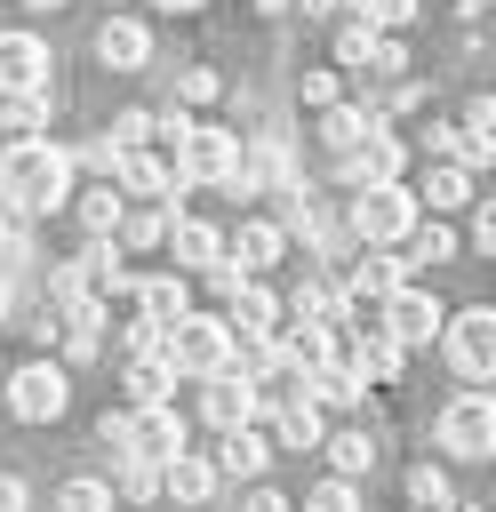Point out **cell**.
Listing matches in <instances>:
<instances>
[{"label": "cell", "mask_w": 496, "mask_h": 512, "mask_svg": "<svg viewBox=\"0 0 496 512\" xmlns=\"http://www.w3.org/2000/svg\"><path fill=\"white\" fill-rule=\"evenodd\" d=\"M488 176H496V168H488Z\"/></svg>", "instance_id": "cell-58"}, {"label": "cell", "mask_w": 496, "mask_h": 512, "mask_svg": "<svg viewBox=\"0 0 496 512\" xmlns=\"http://www.w3.org/2000/svg\"><path fill=\"white\" fill-rule=\"evenodd\" d=\"M304 392H312L320 408H360V400H368V376L352 368V352H328V360L304 376Z\"/></svg>", "instance_id": "cell-18"}, {"label": "cell", "mask_w": 496, "mask_h": 512, "mask_svg": "<svg viewBox=\"0 0 496 512\" xmlns=\"http://www.w3.org/2000/svg\"><path fill=\"white\" fill-rule=\"evenodd\" d=\"M456 8H496V0H456Z\"/></svg>", "instance_id": "cell-55"}, {"label": "cell", "mask_w": 496, "mask_h": 512, "mask_svg": "<svg viewBox=\"0 0 496 512\" xmlns=\"http://www.w3.org/2000/svg\"><path fill=\"white\" fill-rule=\"evenodd\" d=\"M8 312H16V272L0 264V320H8Z\"/></svg>", "instance_id": "cell-50"}, {"label": "cell", "mask_w": 496, "mask_h": 512, "mask_svg": "<svg viewBox=\"0 0 496 512\" xmlns=\"http://www.w3.org/2000/svg\"><path fill=\"white\" fill-rule=\"evenodd\" d=\"M96 64H104V72H144V64H152V32H144L136 16H104V24H96Z\"/></svg>", "instance_id": "cell-14"}, {"label": "cell", "mask_w": 496, "mask_h": 512, "mask_svg": "<svg viewBox=\"0 0 496 512\" xmlns=\"http://www.w3.org/2000/svg\"><path fill=\"white\" fill-rule=\"evenodd\" d=\"M72 152L32 136V144H0V208L8 216H56L72 200Z\"/></svg>", "instance_id": "cell-1"}, {"label": "cell", "mask_w": 496, "mask_h": 512, "mask_svg": "<svg viewBox=\"0 0 496 512\" xmlns=\"http://www.w3.org/2000/svg\"><path fill=\"white\" fill-rule=\"evenodd\" d=\"M416 224H424V200H416L408 184H368V192H352V208H344V232H352L360 248H400Z\"/></svg>", "instance_id": "cell-3"}, {"label": "cell", "mask_w": 496, "mask_h": 512, "mask_svg": "<svg viewBox=\"0 0 496 512\" xmlns=\"http://www.w3.org/2000/svg\"><path fill=\"white\" fill-rule=\"evenodd\" d=\"M288 8H296V0H256V16H288Z\"/></svg>", "instance_id": "cell-51"}, {"label": "cell", "mask_w": 496, "mask_h": 512, "mask_svg": "<svg viewBox=\"0 0 496 512\" xmlns=\"http://www.w3.org/2000/svg\"><path fill=\"white\" fill-rule=\"evenodd\" d=\"M56 512H112V480H88V472L64 480L56 488Z\"/></svg>", "instance_id": "cell-37"}, {"label": "cell", "mask_w": 496, "mask_h": 512, "mask_svg": "<svg viewBox=\"0 0 496 512\" xmlns=\"http://www.w3.org/2000/svg\"><path fill=\"white\" fill-rule=\"evenodd\" d=\"M328 352H336V344H328V328H312V320H296V328L280 336V360H288L296 376H312V368H320Z\"/></svg>", "instance_id": "cell-33"}, {"label": "cell", "mask_w": 496, "mask_h": 512, "mask_svg": "<svg viewBox=\"0 0 496 512\" xmlns=\"http://www.w3.org/2000/svg\"><path fill=\"white\" fill-rule=\"evenodd\" d=\"M320 448H328V464H336L344 480H360V472H376V440H368V424H352V432H328Z\"/></svg>", "instance_id": "cell-31"}, {"label": "cell", "mask_w": 496, "mask_h": 512, "mask_svg": "<svg viewBox=\"0 0 496 512\" xmlns=\"http://www.w3.org/2000/svg\"><path fill=\"white\" fill-rule=\"evenodd\" d=\"M0 96H48V40L0 32Z\"/></svg>", "instance_id": "cell-9"}, {"label": "cell", "mask_w": 496, "mask_h": 512, "mask_svg": "<svg viewBox=\"0 0 496 512\" xmlns=\"http://www.w3.org/2000/svg\"><path fill=\"white\" fill-rule=\"evenodd\" d=\"M368 48H376V24H344L336 32V64H368Z\"/></svg>", "instance_id": "cell-42"}, {"label": "cell", "mask_w": 496, "mask_h": 512, "mask_svg": "<svg viewBox=\"0 0 496 512\" xmlns=\"http://www.w3.org/2000/svg\"><path fill=\"white\" fill-rule=\"evenodd\" d=\"M64 408H72V376H64L56 360H32V368L8 376V416H16V424H56Z\"/></svg>", "instance_id": "cell-7"}, {"label": "cell", "mask_w": 496, "mask_h": 512, "mask_svg": "<svg viewBox=\"0 0 496 512\" xmlns=\"http://www.w3.org/2000/svg\"><path fill=\"white\" fill-rule=\"evenodd\" d=\"M424 208H464L472 200V168H456V160H440L432 176H424V192H416Z\"/></svg>", "instance_id": "cell-34"}, {"label": "cell", "mask_w": 496, "mask_h": 512, "mask_svg": "<svg viewBox=\"0 0 496 512\" xmlns=\"http://www.w3.org/2000/svg\"><path fill=\"white\" fill-rule=\"evenodd\" d=\"M24 504H32V488H24L16 472H0V512H24Z\"/></svg>", "instance_id": "cell-48"}, {"label": "cell", "mask_w": 496, "mask_h": 512, "mask_svg": "<svg viewBox=\"0 0 496 512\" xmlns=\"http://www.w3.org/2000/svg\"><path fill=\"white\" fill-rule=\"evenodd\" d=\"M280 248H288V224H272V216H248V224L232 232V248H224V256H232V264L256 280V272H272V264H280Z\"/></svg>", "instance_id": "cell-17"}, {"label": "cell", "mask_w": 496, "mask_h": 512, "mask_svg": "<svg viewBox=\"0 0 496 512\" xmlns=\"http://www.w3.org/2000/svg\"><path fill=\"white\" fill-rule=\"evenodd\" d=\"M256 408H264V392H256L240 368H224V376H208V384H200V416H208L216 432H240V424H256Z\"/></svg>", "instance_id": "cell-10"}, {"label": "cell", "mask_w": 496, "mask_h": 512, "mask_svg": "<svg viewBox=\"0 0 496 512\" xmlns=\"http://www.w3.org/2000/svg\"><path fill=\"white\" fill-rule=\"evenodd\" d=\"M0 384H8V376H0Z\"/></svg>", "instance_id": "cell-59"}, {"label": "cell", "mask_w": 496, "mask_h": 512, "mask_svg": "<svg viewBox=\"0 0 496 512\" xmlns=\"http://www.w3.org/2000/svg\"><path fill=\"white\" fill-rule=\"evenodd\" d=\"M152 8H168V16H184V8H200V0H152Z\"/></svg>", "instance_id": "cell-53"}, {"label": "cell", "mask_w": 496, "mask_h": 512, "mask_svg": "<svg viewBox=\"0 0 496 512\" xmlns=\"http://www.w3.org/2000/svg\"><path fill=\"white\" fill-rule=\"evenodd\" d=\"M280 312H288V304H280V296H272L264 280H240V288H232V312H224V320H232V336H272V328H280Z\"/></svg>", "instance_id": "cell-21"}, {"label": "cell", "mask_w": 496, "mask_h": 512, "mask_svg": "<svg viewBox=\"0 0 496 512\" xmlns=\"http://www.w3.org/2000/svg\"><path fill=\"white\" fill-rule=\"evenodd\" d=\"M152 136H160V120H152V112H144V104H136V112H120V120H112V152H144V144H152Z\"/></svg>", "instance_id": "cell-39"}, {"label": "cell", "mask_w": 496, "mask_h": 512, "mask_svg": "<svg viewBox=\"0 0 496 512\" xmlns=\"http://www.w3.org/2000/svg\"><path fill=\"white\" fill-rule=\"evenodd\" d=\"M296 96H304L312 112H328V104H344V96H336V72H304V88H296Z\"/></svg>", "instance_id": "cell-45"}, {"label": "cell", "mask_w": 496, "mask_h": 512, "mask_svg": "<svg viewBox=\"0 0 496 512\" xmlns=\"http://www.w3.org/2000/svg\"><path fill=\"white\" fill-rule=\"evenodd\" d=\"M80 264H88V296H120V288H136L128 264H120V240H88Z\"/></svg>", "instance_id": "cell-29"}, {"label": "cell", "mask_w": 496, "mask_h": 512, "mask_svg": "<svg viewBox=\"0 0 496 512\" xmlns=\"http://www.w3.org/2000/svg\"><path fill=\"white\" fill-rule=\"evenodd\" d=\"M176 512H200V504H176Z\"/></svg>", "instance_id": "cell-57"}, {"label": "cell", "mask_w": 496, "mask_h": 512, "mask_svg": "<svg viewBox=\"0 0 496 512\" xmlns=\"http://www.w3.org/2000/svg\"><path fill=\"white\" fill-rule=\"evenodd\" d=\"M296 8H304V16H328V8H336V0H296Z\"/></svg>", "instance_id": "cell-52"}, {"label": "cell", "mask_w": 496, "mask_h": 512, "mask_svg": "<svg viewBox=\"0 0 496 512\" xmlns=\"http://www.w3.org/2000/svg\"><path fill=\"white\" fill-rule=\"evenodd\" d=\"M128 296H136V312H144L152 328H176V320L192 312V288H184V272H152V280H136Z\"/></svg>", "instance_id": "cell-20"}, {"label": "cell", "mask_w": 496, "mask_h": 512, "mask_svg": "<svg viewBox=\"0 0 496 512\" xmlns=\"http://www.w3.org/2000/svg\"><path fill=\"white\" fill-rule=\"evenodd\" d=\"M264 464H272V440H264L256 424H240V432L216 440V472H224V480H264Z\"/></svg>", "instance_id": "cell-22"}, {"label": "cell", "mask_w": 496, "mask_h": 512, "mask_svg": "<svg viewBox=\"0 0 496 512\" xmlns=\"http://www.w3.org/2000/svg\"><path fill=\"white\" fill-rule=\"evenodd\" d=\"M176 384H184V376H176L160 352H152V360H128V400H136V408H168Z\"/></svg>", "instance_id": "cell-30"}, {"label": "cell", "mask_w": 496, "mask_h": 512, "mask_svg": "<svg viewBox=\"0 0 496 512\" xmlns=\"http://www.w3.org/2000/svg\"><path fill=\"white\" fill-rule=\"evenodd\" d=\"M336 168H344V184H352V192H368V184H400V168H408V144H400L392 128H376V136H368L360 152H344Z\"/></svg>", "instance_id": "cell-11"}, {"label": "cell", "mask_w": 496, "mask_h": 512, "mask_svg": "<svg viewBox=\"0 0 496 512\" xmlns=\"http://www.w3.org/2000/svg\"><path fill=\"white\" fill-rule=\"evenodd\" d=\"M272 440H280V448H320V440H328V424H320V400H312V392L280 400V408H272Z\"/></svg>", "instance_id": "cell-24"}, {"label": "cell", "mask_w": 496, "mask_h": 512, "mask_svg": "<svg viewBox=\"0 0 496 512\" xmlns=\"http://www.w3.org/2000/svg\"><path fill=\"white\" fill-rule=\"evenodd\" d=\"M432 440H440L456 464H480V456H496V392H456V400L440 408Z\"/></svg>", "instance_id": "cell-5"}, {"label": "cell", "mask_w": 496, "mask_h": 512, "mask_svg": "<svg viewBox=\"0 0 496 512\" xmlns=\"http://www.w3.org/2000/svg\"><path fill=\"white\" fill-rule=\"evenodd\" d=\"M168 128H176V176L184 184H208V192H248V152H240V136L232 128H200V120H184V112H168Z\"/></svg>", "instance_id": "cell-2"}, {"label": "cell", "mask_w": 496, "mask_h": 512, "mask_svg": "<svg viewBox=\"0 0 496 512\" xmlns=\"http://www.w3.org/2000/svg\"><path fill=\"white\" fill-rule=\"evenodd\" d=\"M288 320H312V328H336V320H352V296H344L336 280H304V288L288 296Z\"/></svg>", "instance_id": "cell-25"}, {"label": "cell", "mask_w": 496, "mask_h": 512, "mask_svg": "<svg viewBox=\"0 0 496 512\" xmlns=\"http://www.w3.org/2000/svg\"><path fill=\"white\" fill-rule=\"evenodd\" d=\"M120 456H152V464L184 456V416H176V408H128V440H120Z\"/></svg>", "instance_id": "cell-13"}, {"label": "cell", "mask_w": 496, "mask_h": 512, "mask_svg": "<svg viewBox=\"0 0 496 512\" xmlns=\"http://www.w3.org/2000/svg\"><path fill=\"white\" fill-rule=\"evenodd\" d=\"M456 512H496V504H456Z\"/></svg>", "instance_id": "cell-56"}, {"label": "cell", "mask_w": 496, "mask_h": 512, "mask_svg": "<svg viewBox=\"0 0 496 512\" xmlns=\"http://www.w3.org/2000/svg\"><path fill=\"white\" fill-rule=\"evenodd\" d=\"M432 144H440L456 168H496V136L472 128V120H464V128H432Z\"/></svg>", "instance_id": "cell-28"}, {"label": "cell", "mask_w": 496, "mask_h": 512, "mask_svg": "<svg viewBox=\"0 0 496 512\" xmlns=\"http://www.w3.org/2000/svg\"><path fill=\"white\" fill-rule=\"evenodd\" d=\"M48 128V96H0V144H32Z\"/></svg>", "instance_id": "cell-32"}, {"label": "cell", "mask_w": 496, "mask_h": 512, "mask_svg": "<svg viewBox=\"0 0 496 512\" xmlns=\"http://www.w3.org/2000/svg\"><path fill=\"white\" fill-rule=\"evenodd\" d=\"M392 288H408V264H400V256H384V248H360V256L344 264V296H352V304H384Z\"/></svg>", "instance_id": "cell-15"}, {"label": "cell", "mask_w": 496, "mask_h": 512, "mask_svg": "<svg viewBox=\"0 0 496 512\" xmlns=\"http://www.w3.org/2000/svg\"><path fill=\"white\" fill-rule=\"evenodd\" d=\"M216 480H224V472H216V456H192V448L160 464V496H168V504H208V496H216Z\"/></svg>", "instance_id": "cell-19"}, {"label": "cell", "mask_w": 496, "mask_h": 512, "mask_svg": "<svg viewBox=\"0 0 496 512\" xmlns=\"http://www.w3.org/2000/svg\"><path fill=\"white\" fill-rule=\"evenodd\" d=\"M16 8H64V0H16Z\"/></svg>", "instance_id": "cell-54"}, {"label": "cell", "mask_w": 496, "mask_h": 512, "mask_svg": "<svg viewBox=\"0 0 496 512\" xmlns=\"http://www.w3.org/2000/svg\"><path fill=\"white\" fill-rule=\"evenodd\" d=\"M112 184H120V192H136V200H160L168 216H176V192H184V176H176V160H160V152H120V168H112Z\"/></svg>", "instance_id": "cell-12"}, {"label": "cell", "mask_w": 496, "mask_h": 512, "mask_svg": "<svg viewBox=\"0 0 496 512\" xmlns=\"http://www.w3.org/2000/svg\"><path fill=\"white\" fill-rule=\"evenodd\" d=\"M376 128H384V120H376V112H360V104H328V112H320V136H328V152H336V160H344V152H360Z\"/></svg>", "instance_id": "cell-26"}, {"label": "cell", "mask_w": 496, "mask_h": 512, "mask_svg": "<svg viewBox=\"0 0 496 512\" xmlns=\"http://www.w3.org/2000/svg\"><path fill=\"white\" fill-rule=\"evenodd\" d=\"M448 256H456V232H448V224H416V232L400 240V264H408V272H416V264H448Z\"/></svg>", "instance_id": "cell-35"}, {"label": "cell", "mask_w": 496, "mask_h": 512, "mask_svg": "<svg viewBox=\"0 0 496 512\" xmlns=\"http://www.w3.org/2000/svg\"><path fill=\"white\" fill-rule=\"evenodd\" d=\"M448 368L464 384H496V304H472V312H448Z\"/></svg>", "instance_id": "cell-6"}, {"label": "cell", "mask_w": 496, "mask_h": 512, "mask_svg": "<svg viewBox=\"0 0 496 512\" xmlns=\"http://www.w3.org/2000/svg\"><path fill=\"white\" fill-rule=\"evenodd\" d=\"M72 208H80V232H88V240H112L120 216H128V192H120V184H96V192H80Z\"/></svg>", "instance_id": "cell-27"}, {"label": "cell", "mask_w": 496, "mask_h": 512, "mask_svg": "<svg viewBox=\"0 0 496 512\" xmlns=\"http://www.w3.org/2000/svg\"><path fill=\"white\" fill-rule=\"evenodd\" d=\"M168 248H176V272H216L232 240H224L208 216H176V224H168Z\"/></svg>", "instance_id": "cell-16"}, {"label": "cell", "mask_w": 496, "mask_h": 512, "mask_svg": "<svg viewBox=\"0 0 496 512\" xmlns=\"http://www.w3.org/2000/svg\"><path fill=\"white\" fill-rule=\"evenodd\" d=\"M408 496H416L424 512H440V504H456V496H448V472H440V464H416V472H408Z\"/></svg>", "instance_id": "cell-40"}, {"label": "cell", "mask_w": 496, "mask_h": 512, "mask_svg": "<svg viewBox=\"0 0 496 512\" xmlns=\"http://www.w3.org/2000/svg\"><path fill=\"white\" fill-rule=\"evenodd\" d=\"M240 512H288V496H280V488H248V504H240Z\"/></svg>", "instance_id": "cell-49"}, {"label": "cell", "mask_w": 496, "mask_h": 512, "mask_svg": "<svg viewBox=\"0 0 496 512\" xmlns=\"http://www.w3.org/2000/svg\"><path fill=\"white\" fill-rule=\"evenodd\" d=\"M168 224H176L168 208H136V216H120V232H112V240H120V248H160V240H168Z\"/></svg>", "instance_id": "cell-36"}, {"label": "cell", "mask_w": 496, "mask_h": 512, "mask_svg": "<svg viewBox=\"0 0 496 512\" xmlns=\"http://www.w3.org/2000/svg\"><path fill=\"white\" fill-rule=\"evenodd\" d=\"M400 64H408V48H400V32H376V48H368V72H384V80H392Z\"/></svg>", "instance_id": "cell-43"}, {"label": "cell", "mask_w": 496, "mask_h": 512, "mask_svg": "<svg viewBox=\"0 0 496 512\" xmlns=\"http://www.w3.org/2000/svg\"><path fill=\"white\" fill-rule=\"evenodd\" d=\"M368 320H376V328H384L400 352H416V344H432V336L448 328V312H440L424 288H392L384 304H368Z\"/></svg>", "instance_id": "cell-8"}, {"label": "cell", "mask_w": 496, "mask_h": 512, "mask_svg": "<svg viewBox=\"0 0 496 512\" xmlns=\"http://www.w3.org/2000/svg\"><path fill=\"white\" fill-rule=\"evenodd\" d=\"M112 496H128V504L160 496V464H152V456H120V488H112Z\"/></svg>", "instance_id": "cell-38"}, {"label": "cell", "mask_w": 496, "mask_h": 512, "mask_svg": "<svg viewBox=\"0 0 496 512\" xmlns=\"http://www.w3.org/2000/svg\"><path fill=\"white\" fill-rule=\"evenodd\" d=\"M24 256H32V248H24V232H16V216H8V208H0V264H8V272H16V264H24Z\"/></svg>", "instance_id": "cell-46"}, {"label": "cell", "mask_w": 496, "mask_h": 512, "mask_svg": "<svg viewBox=\"0 0 496 512\" xmlns=\"http://www.w3.org/2000/svg\"><path fill=\"white\" fill-rule=\"evenodd\" d=\"M176 96H184V104H208V96H216V72H208V64H184V72H176Z\"/></svg>", "instance_id": "cell-44"}, {"label": "cell", "mask_w": 496, "mask_h": 512, "mask_svg": "<svg viewBox=\"0 0 496 512\" xmlns=\"http://www.w3.org/2000/svg\"><path fill=\"white\" fill-rule=\"evenodd\" d=\"M472 240H480V248H496V192L472 208Z\"/></svg>", "instance_id": "cell-47"}, {"label": "cell", "mask_w": 496, "mask_h": 512, "mask_svg": "<svg viewBox=\"0 0 496 512\" xmlns=\"http://www.w3.org/2000/svg\"><path fill=\"white\" fill-rule=\"evenodd\" d=\"M232 352H240L232 320H208V312H184V320L168 328V344H160V360H168L176 376H192V384L224 376V368H232Z\"/></svg>", "instance_id": "cell-4"}, {"label": "cell", "mask_w": 496, "mask_h": 512, "mask_svg": "<svg viewBox=\"0 0 496 512\" xmlns=\"http://www.w3.org/2000/svg\"><path fill=\"white\" fill-rule=\"evenodd\" d=\"M352 368H360L368 384H392V376H400V344H392L376 320H352Z\"/></svg>", "instance_id": "cell-23"}, {"label": "cell", "mask_w": 496, "mask_h": 512, "mask_svg": "<svg viewBox=\"0 0 496 512\" xmlns=\"http://www.w3.org/2000/svg\"><path fill=\"white\" fill-rule=\"evenodd\" d=\"M304 512H360V496H352V480H344V472H328V480L304 496Z\"/></svg>", "instance_id": "cell-41"}]
</instances>
